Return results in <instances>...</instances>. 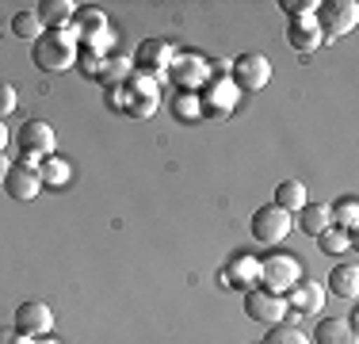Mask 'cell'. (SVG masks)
<instances>
[{
  "label": "cell",
  "mask_w": 359,
  "mask_h": 344,
  "mask_svg": "<svg viewBox=\"0 0 359 344\" xmlns=\"http://www.w3.org/2000/svg\"><path fill=\"white\" fill-rule=\"evenodd\" d=\"M313 23H318V31H321V42H337V39H344L348 31H355L359 4H355V0H332V4H318Z\"/></svg>",
  "instance_id": "cell-1"
},
{
  "label": "cell",
  "mask_w": 359,
  "mask_h": 344,
  "mask_svg": "<svg viewBox=\"0 0 359 344\" xmlns=\"http://www.w3.org/2000/svg\"><path fill=\"white\" fill-rule=\"evenodd\" d=\"M31 58H35V65L42 69V73H65V69L73 65V58H76V46L62 31H50L31 46Z\"/></svg>",
  "instance_id": "cell-2"
},
{
  "label": "cell",
  "mask_w": 359,
  "mask_h": 344,
  "mask_svg": "<svg viewBox=\"0 0 359 344\" xmlns=\"http://www.w3.org/2000/svg\"><path fill=\"white\" fill-rule=\"evenodd\" d=\"M290 214L283 211V206H276V203H268V206H260V211L252 214V237L260 241V245H279L287 234H290Z\"/></svg>",
  "instance_id": "cell-3"
},
{
  "label": "cell",
  "mask_w": 359,
  "mask_h": 344,
  "mask_svg": "<svg viewBox=\"0 0 359 344\" xmlns=\"http://www.w3.org/2000/svg\"><path fill=\"white\" fill-rule=\"evenodd\" d=\"M298 279H302V268H298L294 256L276 253L268 260H260V283H268V291H276V295L279 291H290Z\"/></svg>",
  "instance_id": "cell-4"
},
{
  "label": "cell",
  "mask_w": 359,
  "mask_h": 344,
  "mask_svg": "<svg viewBox=\"0 0 359 344\" xmlns=\"http://www.w3.org/2000/svg\"><path fill=\"white\" fill-rule=\"evenodd\" d=\"M245 314L252 317V322H264V325H279L287 317V303L276 295V291L268 287H256L245 295Z\"/></svg>",
  "instance_id": "cell-5"
},
{
  "label": "cell",
  "mask_w": 359,
  "mask_h": 344,
  "mask_svg": "<svg viewBox=\"0 0 359 344\" xmlns=\"http://www.w3.org/2000/svg\"><path fill=\"white\" fill-rule=\"evenodd\" d=\"M271 81V65L264 54H241L233 62V84L245 92H260L264 84Z\"/></svg>",
  "instance_id": "cell-6"
},
{
  "label": "cell",
  "mask_w": 359,
  "mask_h": 344,
  "mask_svg": "<svg viewBox=\"0 0 359 344\" xmlns=\"http://www.w3.org/2000/svg\"><path fill=\"white\" fill-rule=\"evenodd\" d=\"M15 142H20L23 153H31V157H50L54 153V131H50V123H42V119H27V123L20 126V134H15Z\"/></svg>",
  "instance_id": "cell-7"
},
{
  "label": "cell",
  "mask_w": 359,
  "mask_h": 344,
  "mask_svg": "<svg viewBox=\"0 0 359 344\" xmlns=\"http://www.w3.org/2000/svg\"><path fill=\"white\" fill-rule=\"evenodd\" d=\"M50 325H54V314H50L46 303H23L15 310V329L23 337H46Z\"/></svg>",
  "instance_id": "cell-8"
},
{
  "label": "cell",
  "mask_w": 359,
  "mask_h": 344,
  "mask_svg": "<svg viewBox=\"0 0 359 344\" xmlns=\"http://www.w3.org/2000/svg\"><path fill=\"white\" fill-rule=\"evenodd\" d=\"M4 192L12 195V199H20V203H31V199H35V195L42 192V180H39L35 168L12 165V172L4 176Z\"/></svg>",
  "instance_id": "cell-9"
},
{
  "label": "cell",
  "mask_w": 359,
  "mask_h": 344,
  "mask_svg": "<svg viewBox=\"0 0 359 344\" xmlns=\"http://www.w3.org/2000/svg\"><path fill=\"white\" fill-rule=\"evenodd\" d=\"M310 344H355V322H340V317H321L313 329Z\"/></svg>",
  "instance_id": "cell-10"
},
{
  "label": "cell",
  "mask_w": 359,
  "mask_h": 344,
  "mask_svg": "<svg viewBox=\"0 0 359 344\" xmlns=\"http://www.w3.org/2000/svg\"><path fill=\"white\" fill-rule=\"evenodd\" d=\"M321 306H325V291L318 283L298 279L294 287H290V310H294V314H321Z\"/></svg>",
  "instance_id": "cell-11"
},
{
  "label": "cell",
  "mask_w": 359,
  "mask_h": 344,
  "mask_svg": "<svg viewBox=\"0 0 359 344\" xmlns=\"http://www.w3.org/2000/svg\"><path fill=\"white\" fill-rule=\"evenodd\" d=\"M290 46L298 50V54H310V50H318L321 46V31H318V23H313V15H298V20H290Z\"/></svg>",
  "instance_id": "cell-12"
},
{
  "label": "cell",
  "mask_w": 359,
  "mask_h": 344,
  "mask_svg": "<svg viewBox=\"0 0 359 344\" xmlns=\"http://www.w3.org/2000/svg\"><path fill=\"white\" fill-rule=\"evenodd\" d=\"M35 15H39V23H42V27L62 31V23H69L73 15H76V4H73V0H42Z\"/></svg>",
  "instance_id": "cell-13"
},
{
  "label": "cell",
  "mask_w": 359,
  "mask_h": 344,
  "mask_svg": "<svg viewBox=\"0 0 359 344\" xmlns=\"http://www.w3.org/2000/svg\"><path fill=\"white\" fill-rule=\"evenodd\" d=\"M329 226H332V218H329V203H306L302 211H298V230H302V234L318 237V234H325Z\"/></svg>",
  "instance_id": "cell-14"
},
{
  "label": "cell",
  "mask_w": 359,
  "mask_h": 344,
  "mask_svg": "<svg viewBox=\"0 0 359 344\" xmlns=\"http://www.w3.org/2000/svg\"><path fill=\"white\" fill-rule=\"evenodd\" d=\"M329 291L337 298H355L359 295V268L355 264H337L329 272Z\"/></svg>",
  "instance_id": "cell-15"
},
{
  "label": "cell",
  "mask_w": 359,
  "mask_h": 344,
  "mask_svg": "<svg viewBox=\"0 0 359 344\" xmlns=\"http://www.w3.org/2000/svg\"><path fill=\"white\" fill-rule=\"evenodd\" d=\"M276 206H283L287 214H298L306 206V184H298V180H283V184L276 187Z\"/></svg>",
  "instance_id": "cell-16"
},
{
  "label": "cell",
  "mask_w": 359,
  "mask_h": 344,
  "mask_svg": "<svg viewBox=\"0 0 359 344\" xmlns=\"http://www.w3.org/2000/svg\"><path fill=\"white\" fill-rule=\"evenodd\" d=\"M329 218H332V226H340V230L352 234L355 222H359V199H355V195H344L337 206H329Z\"/></svg>",
  "instance_id": "cell-17"
},
{
  "label": "cell",
  "mask_w": 359,
  "mask_h": 344,
  "mask_svg": "<svg viewBox=\"0 0 359 344\" xmlns=\"http://www.w3.org/2000/svg\"><path fill=\"white\" fill-rule=\"evenodd\" d=\"M12 31H15V39L31 42V46H35V42L42 39V23H39V15H35V12H15Z\"/></svg>",
  "instance_id": "cell-18"
},
{
  "label": "cell",
  "mask_w": 359,
  "mask_h": 344,
  "mask_svg": "<svg viewBox=\"0 0 359 344\" xmlns=\"http://www.w3.org/2000/svg\"><path fill=\"white\" fill-rule=\"evenodd\" d=\"M264 344H310V337H306L298 325H290V322H279V325H271V333L264 337Z\"/></svg>",
  "instance_id": "cell-19"
},
{
  "label": "cell",
  "mask_w": 359,
  "mask_h": 344,
  "mask_svg": "<svg viewBox=\"0 0 359 344\" xmlns=\"http://www.w3.org/2000/svg\"><path fill=\"white\" fill-rule=\"evenodd\" d=\"M39 180H42V184H50V187H62L65 180H69V165L57 161V157H46L39 165Z\"/></svg>",
  "instance_id": "cell-20"
},
{
  "label": "cell",
  "mask_w": 359,
  "mask_h": 344,
  "mask_svg": "<svg viewBox=\"0 0 359 344\" xmlns=\"http://www.w3.org/2000/svg\"><path fill=\"white\" fill-rule=\"evenodd\" d=\"M318 245H321V253L337 256V253H344V249L352 245V234H348V230H337V226H329L325 234H318Z\"/></svg>",
  "instance_id": "cell-21"
},
{
  "label": "cell",
  "mask_w": 359,
  "mask_h": 344,
  "mask_svg": "<svg viewBox=\"0 0 359 344\" xmlns=\"http://www.w3.org/2000/svg\"><path fill=\"white\" fill-rule=\"evenodd\" d=\"M233 275H237V279H245V283H249V275H260V264L249 260V256H237V260L229 264L226 279H233ZM245 283H241V287H245Z\"/></svg>",
  "instance_id": "cell-22"
},
{
  "label": "cell",
  "mask_w": 359,
  "mask_h": 344,
  "mask_svg": "<svg viewBox=\"0 0 359 344\" xmlns=\"http://www.w3.org/2000/svg\"><path fill=\"white\" fill-rule=\"evenodd\" d=\"M12 111H15V88L8 81H0V119L12 115Z\"/></svg>",
  "instance_id": "cell-23"
},
{
  "label": "cell",
  "mask_w": 359,
  "mask_h": 344,
  "mask_svg": "<svg viewBox=\"0 0 359 344\" xmlns=\"http://www.w3.org/2000/svg\"><path fill=\"white\" fill-rule=\"evenodd\" d=\"M283 8L298 20V15H313V12H318V0H306V4H302V0H283Z\"/></svg>",
  "instance_id": "cell-24"
},
{
  "label": "cell",
  "mask_w": 359,
  "mask_h": 344,
  "mask_svg": "<svg viewBox=\"0 0 359 344\" xmlns=\"http://www.w3.org/2000/svg\"><path fill=\"white\" fill-rule=\"evenodd\" d=\"M0 344H31V337H23L15 325H0Z\"/></svg>",
  "instance_id": "cell-25"
},
{
  "label": "cell",
  "mask_w": 359,
  "mask_h": 344,
  "mask_svg": "<svg viewBox=\"0 0 359 344\" xmlns=\"http://www.w3.org/2000/svg\"><path fill=\"white\" fill-rule=\"evenodd\" d=\"M8 172H12V165H8V157L0 153V184H4V176H8Z\"/></svg>",
  "instance_id": "cell-26"
},
{
  "label": "cell",
  "mask_w": 359,
  "mask_h": 344,
  "mask_svg": "<svg viewBox=\"0 0 359 344\" xmlns=\"http://www.w3.org/2000/svg\"><path fill=\"white\" fill-rule=\"evenodd\" d=\"M4 150H8V126L0 123V153H4Z\"/></svg>",
  "instance_id": "cell-27"
},
{
  "label": "cell",
  "mask_w": 359,
  "mask_h": 344,
  "mask_svg": "<svg viewBox=\"0 0 359 344\" xmlns=\"http://www.w3.org/2000/svg\"><path fill=\"white\" fill-rule=\"evenodd\" d=\"M35 344H62V340H54V337H42V340H35Z\"/></svg>",
  "instance_id": "cell-28"
}]
</instances>
